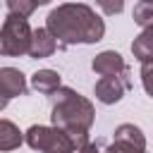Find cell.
<instances>
[{
  "instance_id": "1",
  "label": "cell",
  "mask_w": 153,
  "mask_h": 153,
  "mask_svg": "<svg viewBox=\"0 0 153 153\" xmlns=\"http://www.w3.org/2000/svg\"><path fill=\"white\" fill-rule=\"evenodd\" d=\"M45 29L60 41V45H74V43H98L105 36L103 19L81 2H65L50 10L45 17Z\"/></svg>"
},
{
  "instance_id": "2",
  "label": "cell",
  "mask_w": 153,
  "mask_h": 153,
  "mask_svg": "<svg viewBox=\"0 0 153 153\" xmlns=\"http://www.w3.org/2000/svg\"><path fill=\"white\" fill-rule=\"evenodd\" d=\"M50 100H53V112H50L53 124L69 134L76 151L84 148L88 143V129L96 120L93 103L88 98H84L81 93H76L74 88H67V86H60L50 96Z\"/></svg>"
},
{
  "instance_id": "3",
  "label": "cell",
  "mask_w": 153,
  "mask_h": 153,
  "mask_svg": "<svg viewBox=\"0 0 153 153\" xmlns=\"http://www.w3.org/2000/svg\"><path fill=\"white\" fill-rule=\"evenodd\" d=\"M31 38H33V29L29 26L26 17L7 14V19L2 22V31H0V53L7 57L29 55Z\"/></svg>"
},
{
  "instance_id": "4",
  "label": "cell",
  "mask_w": 153,
  "mask_h": 153,
  "mask_svg": "<svg viewBox=\"0 0 153 153\" xmlns=\"http://www.w3.org/2000/svg\"><path fill=\"white\" fill-rule=\"evenodd\" d=\"M26 143L33 151L41 153H76L74 141L69 134L60 127H45V124H33L26 129Z\"/></svg>"
},
{
  "instance_id": "5",
  "label": "cell",
  "mask_w": 153,
  "mask_h": 153,
  "mask_svg": "<svg viewBox=\"0 0 153 153\" xmlns=\"http://www.w3.org/2000/svg\"><path fill=\"white\" fill-rule=\"evenodd\" d=\"M129 88H131V72H124V74L100 76L93 86V93L103 105H115L122 100L124 91H129Z\"/></svg>"
},
{
  "instance_id": "6",
  "label": "cell",
  "mask_w": 153,
  "mask_h": 153,
  "mask_svg": "<svg viewBox=\"0 0 153 153\" xmlns=\"http://www.w3.org/2000/svg\"><path fill=\"white\" fill-rule=\"evenodd\" d=\"M24 93H26V79H24V74L19 69H14V67H2L0 69V96H2L0 108H5L7 100H12L17 96H24Z\"/></svg>"
},
{
  "instance_id": "7",
  "label": "cell",
  "mask_w": 153,
  "mask_h": 153,
  "mask_svg": "<svg viewBox=\"0 0 153 153\" xmlns=\"http://www.w3.org/2000/svg\"><path fill=\"white\" fill-rule=\"evenodd\" d=\"M91 67H93V72L100 74V76H108V74H124V72H129L124 57H122L120 53H115V50H103V53H98V55L93 57Z\"/></svg>"
},
{
  "instance_id": "8",
  "label": "cell",
  "mask_w": 153,
  "mask_h": 153,
  "mask_svg": "<svg viewBox=\"0 0 153 153\" xmlns=\"http://www.w3.org/2000/svg\"><path fill=\"white\" fill-rule=\"evenodd\" d=\"M57 48V38L50 33V29H33V38H31V50L29 57H50Z\"/></svg>"
},
{
  "instance_id": "9",
  "label": "cell",
  "mask_w": 153,
  "mask_h": 153,
  "mask_svg": "<svg viewBox=\"0 0 153 153\" xmlns=\"http://www.w3.org/2000/svg\"><path fill=\"white\" fill-rule=\"evenodd\" d=\"M31 86L43 96H53L60 88V74L55 69H38L31 76Z\"/></svg>"
},
{
  "instance_id": "10",
  "label": "cell",
  "mask_w": 153,
  "mask_h": 153,
  "mask_svg": "<svg viewBox=\"0 0 153 153\" xmlns=\"http://www.w3.org/2000/svg\"><path fill=\"white\" fill-rule=\"evenodd\" d=\"M131 53L139 62H151L153 60V24L146 26L131 43Z\"/></svg>"
},
{
  "instance_id": "11",
  "label": "cell",
  "mask_w": 153,
  "mask_h": 153,
  "mask_svg": "<svg viewBox=\"0 0 153 153\" xmlns=\"http://www.w3.org/2000/svg\"><path fill=\"white\" fill-rule=\"evenodd\" d=\"M24 139H26V136H22V131H19L10 120H2V122H0V151L19 148Z\"/></svg>"
},
{
  "instance_id": "12",
  "label": "cell",
  "mask_w": 153,
  "mask_h": 153,
  "mask_svg": "<svg viewBox=\"0 0 153 153\" xmlns=\"http://www.w3.org/2000/svg\"><path fill=\"white\" fill-rule=\"evenodd\" d=\"M115 141H122V143H131L136 148H146V136L143 131L136 127V124H120L115 129Z\"/></svg>"
},
{
  "instance_id": "13",
  "label": "cell",
  "mask_w": 153,
  "mask_h": 153,
  "mask_svg": "<svg viewBox=\"0 0 153 153\" xmlns=\"http://www.w3.org/2000/svg\"><path fill=\"white\" fill-rule=\"evenodd\" d=\"M131 17H134V22L139 24V26H151L153 24V2L151 0H141L136 7H134V12H131Z\"/></svg>"
},
{
  "instance_id": "14",
  "label": "cell",
  "mask_w": 153,
  "mask_h": 153,
  "mask_svg": "<svg viewBox=\"0 0 153 153\" xmlns=\"http://www.w3.org/2000/svg\"><path fill=\"white\" fill-rule=\"evenodd\" d=\"M5 2H7L10 14H19V17H29L38 7V0H5Z\"/></svg>"
},
{
  "instance_id": "15",
  "label": "cell",
  "mask_w": 153,
  "mask_h": 153,
  "mask_svg": "<svg viewBox=\"0 0 153 153\" xmlns=\"http://www.w3.org/2000/svg\"><path fill=\"white\" fill-rule=\"evenodd\" d=\"M96 5L103 10V14L108 17H115L124 10V0H96Z\"/></svg>"
},
{
  "instance_id": "16",
  "label": "cell",
  "mask_w": 153,
  "mask_h": 153,
  "mask_svg": "<svg viewBox=\"0 0 153 153\" xmlns=\"http://www.w3.org/2000/svg\"><path fill=\"white\" fill-rule=\"evenodd\" d=\"M141 84H143L146 93L153 98V60L151 62H141Z\"/></svg>"
},
{
  "instance_id": "17",
  "label": "cell",
  "mask_w": 153,
  "mask_h": 153,
  "mask_svg": "<svg viewBox=\"0 0 153 153\" xmlns=\"http://www.w3.org/2000/svg\"><path fill=\"white\" fill-rule=\"evenodd\" d=\"M105 153H146V148H136L131 143H122V141H112L108 146Z\"/></svg>"
},
{
  "instance_id": "18",
  "label": "cell",
  "mask_w": 153,
  "mask_h": 153,
  "mask_svg": "<svg viewBox=\"0 0 153 153\" xmlns=\"http://www.w3.org/2000/svg\"><path fill=\"white\" fill-rule=\"evenodd\" d=\"M76 153H100V146H98V143H91V141H88V143H86L84 148H79Z\"/></svg>"
},
{
  "instance_id": "19",
  "label": "cell",
  "mask_w": 153,
  "mask_h": 153,
  "mask_svg": "<svg viewBox=\"0 0 153 153\" xmlns=\"http://www.w3.org/2000/svg\"><path fill=\"white\" fill-rule=\"evenodd\" d=\"M48 2H50V0H38V5H48Z\"/></svg>"
},
{
  "instance_id": "20",
  "label": "cell",
  "mask_w": 153,
  "mask_h": 153,
  "mask_svg": "<svg viewBox=\"0 0 153 153\" xmlns=\"http://www.w3.org/2000/svg\"><path fill=\"white\" fill-rule=\"evenodd\" d=\"M151 2H153V0H151Z\"/></svg>"
}]
</instances>
